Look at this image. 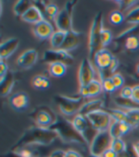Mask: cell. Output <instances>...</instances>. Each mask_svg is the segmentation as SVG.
<instances>
[{"label": "cell", "mask_w": 139, "mask_h": 157, "mask_svg": "<svg viewBox=\"0 0 139 157\" xmlns=\"http://www.w3.org/2000/svg\"><path fill=\"white\" fill-rule=\"evenodd\" d=\"M33 31H34V36L37 38H39L40 40H46V39L51 38L52 34L55 32V31H53V27L52 25V23L47 19H44L40 21L39 23L35 24L34 26Z\"/></svg>", "instance_id": "13"}, {"label": "cell", "mask_w": 139, "mask_h": 157, "mask_svg": "<svg viewBox=\"0 0 139 157\" xmlns=\"http://www.w3.org/2000/svg\"><path fill=\"white\" fill-rule=\"evenodd\" d=\"M89 157H101V156H95V155H92V154H90Z\"/></svg>", "instance_id": "49"}, {"label": "cell", "mask_w": 139, "mask_h": 157, "mask_svg": "<svg viewBox=\"0 0 139 157\" xmlns=\"http://www.w3.org/2000/svg\"><path fill=\"white\" fill-rule=\"evenodd\" d=\"M1 157H20L19 155H17L15 152H13V151H9V152H7V153H5V154H3Z\"/></svg>", "instance_id": "48"}, {"label": "cell", "mask_w": 139, "mask_h": 157, "mask_svg": "<svg viewBox=\"0 0 139 157\" xmlns=\"http://www.w3.org/2000/svg\"><path fill=\"white\" fill-rule=\"evenodd\" d=\"M119 155L115 152L114 151H112V148L110 147L109 150H107L103 154H102V156L101 157H118Z\"/></svg>", "instance_id": "45"}, {"label": "cell", "mask_w": 139, "mask_h": 157, "mask_svg": "<svg viewBox=\"0 0 139 157\" xmlns=\"http://www.w3.org/2000/svg\"><path fill=\"white\" fill-rule=\"evenodd\" d=\"M64 154H65V151L61 150H56V151H53L49 155V157H64Z\"/></svg>", "instance_id": "46"}, {"label": "cell", "mask_w": 139, "mask_h": 157, "mask_svg": "<svg viewBox=\"0 0 139 157\" xmlns=\"http://www.w3.org/2000/svg\"><path fill=\"white\" fill-rule=\"evenodd\" d=\"M125 45H126V48L130 51H135L139 49V37L134 35L127 37Z\"/></svg>", "instance_id": "34"}, {"label": "cell", "mask_w": 139, "mask_h": 157, "mask_svg": "<svg viewBox=\"0 0 139 157\" xmlns=\"http://www.w3.org/2000/svg\"><path fill=\"white\" fill-rule=\"evenodd\" d=\"M59 10H58V7L53 4V3H48L46 4V7H45V14L47 15V17L55 21L57 14L59 13Z\"/></svg>", "instance_id": "32"}, {"label": "cell", "mask_w": 139, "mask_h": 157, "mask_svg": "<svg viewBox=\"0 0 139 157\" xmlns=\"http://www.w3.org/2000/svg\"><path fill=\"white\" fill-rule=\"evenodd\" d=\"M109 19L112 25H120L122 22L125 21V15L120 11H113L111 13Z\"/></svg>", "instance_id": "33"}, {"label": "cell", "mask_w": 139, "mask_h": 157, "mask_svg": "<svg viewBox=\"0 0 139 157\" xmlns=\"http://www.w3.org/2000/svg\"><path fill=\"white\" fill-rule=\"evenodd\" d=\"M137 71H138V73H139V64L137 65Z\"/></svg>", "instance_id": "50"}, {"label": "cell", "mask_w": 139, "mask_h": 157, "mask_svg": "<svg viewBox=\"0 0 139 157\" xmlns=\"http://www.w3.org/2000/svg\"><path fill=\"white\" fill-rule=\"evenodd\" d=\"M33 85L36 89H47L50 86V81L43 75H36L33 78Z\"/></svg>", "instance_id": "29"}, {"label": "cell", "mask_w": 139, "mask_h": 157, "mask_svg": "<svg viewBox=\"0 0 139 157\" xmlns=\"http://www.w3.org/2000/svg\"><path fill=\"white\" fill-rule=\"evenodd\" d=\"M21 19L24 22L35 25V24H37V23H39L40 21H42L46 18L44 17V13L41 12V10L38 9L36 6H34L33 4V6L22 15Z\"/></svg>", "instance_id": "18"}, {"label": "cell", "mask_w": 139, "mask_h": 157, "mask_svg": "<svg viewBox=\"0 0 139 157\" xmlns=\"http://www.w3.org/2000/svg\"><path fill=\"white\" fill-rule=\"evenodd\" d=\"M101 82H102V86H103V90L107 93H112L115 90V86L112 81L111 77L110 78H105V77H101Z\"/></svg>", "instance_id": "36"}, {"label": "cell", "mask_w": 139, "mask_h": 157, "mask_svg": "<svg viewBox=\"0 0 139 157\" xmlns=\"http://www.w3.org/2000/svg\"><path fill=\"white\" fill-rule=\"evenodd\" d=\"M103 14L99 12L95 14V17L91 22L89 35V54L90 57L94 59L95 54L101 49V42L100 37L103 30Z\"/></svg>", "instance_id": "3"}, {"label": "cell", "mask_w": 139, "mask_h": 157, "mask_svg": "<svg viewBox=\"0 0 139 157\" xmlns=\"http://www.w3.org/2000/svg\"><path fill=\"white\" fill-rule=\"evenodd\" d=\"M125 22L132 25H139V5L132 8L125 15Z\"/></svg>", "instance_id": "25"}, {"label": "cell", "mask_w": 139, "mask_h": 157, "mask_svg": "<svg viewBox=\"0 0 139 157\" xmlns=\"http://www.w3.org/2000/svg\"><path fill=\"white\" fill-rule=\"evenodd\" d=\"M58 138L55 131L51 128H44L40 127H33L28 128L23 135L18 139L11 151H16L17 148L25 146H49Z\"/></svg>", "instance_id": "1"}, {"label": "cell", "mask_w": 139, "mask_h": 157, "mask_svg": "<svg viewBox=\"0 0 139 157\" xmlns=\"http://www.w3.org/2000/svg\"><path fill=\"white\" fill-rule=\"evenodd\" d=\"M15 82V77L12 71H9L4 78H0V95L6 97L12 92Z\"/></svg>", "instance_id": "20"}, {"label": "cell", "mask_w": 139, "mask_h": 157, "mask_svg": "<svg viewBox=\"0 0 139 157\" xmlns=\"http://www.w3.org/2000/svg\"><path fill=\"white\" fill-rule=\"evenodd\" d=\"M125 111L128 116L129 123L132 125V128L139 127V107H134Z\"/></svg>", "instance_id": "28"}, {"label": "cell", "mask_w": 139, "mask_h": 157, "mask_svg": "<svg viewBox=\"0 0 139 157\" xmlns=\"http://www.w3.org/2000/svg\"><path fill=\"white\" fill-rule=\"evenodd\" d=\"M108 112L111 114V116L112 117V119L114 121L129 123V119H128V116L126 114V111L123 110V109H118V108L117 109H109Z\"/></svg>", "instance_id": "31"}, {"label": "cell", "mask_w": 139, "mask_h": 157, "mask_svg": "<svg viewBox=\"0 0 139 157\" xmlns=\"http://www.w3.org/2000/svg\"><path fill=\"white\" fill-rule=\"evenodd\" d=\"M9 73V66L4 59H0V78H4Z\"/></svg>", "instance_id": "40"}, {"label": "cell", "mask_w": 139, "mask_h": 157, "mask_svg": "<svg viewBox=\"0 0 139 157\" xmlns=\"http://www.w3.org/2000/svg\"><path fill=\"white\" fill-rule=\"evenodd\" d=\"M67 66L68 65H66L64 63H61V62L50 64V67H49L50 74L52 77H55V78L63 77L67 72Z\"/></svg>", "instance_id": "26"}, {"label": "cell", "mask_w": 139, "mask_h": 157, "mask_svg": "<svg viewBox=\"0 0 139 157\" xmlns=\"http://www.w3.org/2000/svg\"><path fill=\"white\" fill-rule=\"evenodd\" d=\"M132 101H134V104L139 105V84L133 86V97Z\"/></svg>", "instance_id": "41"}, {"label": "cell", "mask_w": 139, "mask_h": 157, "mask_svg": "<svg viewBox=\"0 0 139 157\" xmlns=\"http://www.w3.org/2000/svg\"><path fill=\"white\" fill-rule=\"evenodd\" d=\"M73 58L71 56L68 52L63 51L61 49H50L46 50L43 54L42 61L46 62L48 64L52 63H57V62H61L66 65H71L73 63Z\"/></svg>", "instance_id": "9"}, {"label": "cell", "mask_w": 139, "mask_h": 157, "mask_svg": "<svg viewBox=\"0 0 139 157\" xmlns=\"http://www.w3.org/2000/svg\"><path fill=\"white\" fill-rule=\"evenodd\" d=\"M55 104L58 105L61 113L65 116H73L78 114L84 101L82 97H70L66 95H56L53 97Z\"/></svg>", "instance_id": "4"}, {"label": "cell", "mask_w": 139, "mask_h": 157, "mask_svg": "<svg viewBox=\"0 0 139 157\" xmlns=\"http://www.w3.org/2000/svg\"><path fill=\"white\" fill-rule=\"evenodd\" d=\"M76 1H69L65 4V7L59 12L55 20V24L58 31L63 32H71L73 28V7L75 6Z\"/></svg>", "instance_id": "6"}, {"label": "cell", "mask_w": 139, "mask_h": 157, "mask_svg": "<svg viewBox=\"0 0 139 157\" xmlns=\"http://www.w3.org/2000/svg\"><path fill=\"white\" fill-rule=\"evenodd\" d=\"M95 71L89 59H83L78 68V82L80 86H86L94 80Z\"/></svg>", "instance_id": "11"}, {"label": "cell", "mask_w": 139, "mask_h": 157, "mask_svg": "<svg viewBox=\"0 0 139 157\" xmlns=\"http://www.w3.org/2000/svg\"><path fill=\"white\" fill-rule=\"evenodd\" d=\"M103 106H104V101L102 100H100V99L91 100V101L84 103L78 114H81L85 117H87L91 112H94L96 110H99V109H102Z\"/></svg>", "instance_id": "22"}, {"label": "cell", "mask_w": 139, "mask_h": 157, "mask_svg": "<svg viewBox=\"0 0 139 157\" xmlns=\"http://www.w3.org/2000/svg\"><path fill=\"white\" fill-rule=\"evenodd\" d=\"M38 53L35 49H29L26 50L24 53H22L17 58L16 63L19 68L21 69H30L32 68L37 61Z\"/></svg>", "instance_id": "12"}, {"label": "cell", "mask_w": 139, "mask_h": 157, "mask_svg": "<svg viewBox=\"0 0 139 157\" xmlns=\"http://www.w3.org/2000/svg\"><path fill=\"white\" fill-rule=\"evenodd\" d=\"M79 43H80V33L73 30L71 32L67 33L65 41L60 49L69 53V52L76 49L77 47H78Z\"/></svg>", "instance_id": "19"}, {"label": "cell", "mask_w": 139, "mask_h": 157, "mask_svg": "<svg viewBox=\"0 0 139 157\" xmlns=\"http://www.w3.org/2000/svg\"><path fill=\"white\" fill-rule=\"evenodd\" d=\"M64 157H82V156H81V154L79 152H77L76 151L69 150V151H65Z\"/></svg>", "instance_id": "43"}, {"label": "cell", "mask_w": 139, "mask_h": 157, "mask_svg": "<svg viewBox=\"0 0 139 157\" xmlns=\"http://www.w3.org/2000/svg\"><path fill=\"white\" fill-rule=\"evenodd\" d=\"M50 128L55 131L58 138L65 143H75L77 145L89 147L84 138L74 128L73 123L67 120L63 116L56 115V120Z\"/></svg>", "instance_id": "2"}, {"label": "cell", "mask_w": 139, "mask_h": 157, "mask_svg": "<svg viewBox=\"0 0 139 157\" xmlns=\"http://www.w3.org/2000/svg\"><path fill=\"white\" fill-rule=\"evenodd\" d=\"M119 97L126 99V100H130L132 101L133 97V87H130V86H124L119 94Z\"/></svg>", "instance_id": "39"}, {"label": "cell", "mask_w": 139, "mask_h": 157, "mask_svg": "<svg viewBox=\"0 0 139 157\" xmlns=\"http://www.w3.org/2000/svg\"><path fill=\"white\" fill-rule=\"evenodd\" d=\"M33 6V2L27 1V0H19L13 6V13L17 17H22L30 7Z\"/></svg>", "instance_id": "24"}, {"label": "cell", "mask_w": 139, "mask_h": 157, "mask_svg": "<svg viewBox=\"0 0 139 157\" xmlns=\"http://www.w3.org/2000/svg\"><path fill=\"white\" fill-rule=\"evenodd\" d=\"M111 148L118 155L119 154H124L127 151V146L124 140L122 138L119 139H112V144H111Z\"/></svg>", "instance_id": "30"}, {"label": "cell", "mask_w": 139, "mask_h": 157, "mask_svg": "<svg viewBox=\"0 0 139 157\" xmlns=\"http://www.w3.org/2000/svg\"><path fill=\"white\" fill-rule=\"evenodd\" d=\"M117 66H118V60L116 59V58H113V59H112V63H111L110 67L108 68V69H109V71H110L111 73L114 74V71L116 70Z\"/></svg>", "instance_id": "44"}, {"label": "cell", "mask_w": 139, "mask_h": 157, "mask_svg": "<svg viewBox=\"0 0 139 157\" xmlns=\"http://www.w3.org/2000/svg\"><path fill=\"white\" fill-rule=\"evenodd\" d=\"M112 138L109 130L97 132L90 145V152L95 156H102V154L111 147Z\"/></svg>", "instance_id": "8"}, {"label": "cell", "mask_w": 139, "mask_h": 157, "mask_svg": "<svg viewBox=\"0 0 139 157\" xmlns=\"http://www.w3.org/2000/svg\"><path fill=\"white\" fill-rule=\"evenodd\" d=\"M112 40V34L109 29H103L100 37V42H101V48H105L109 45Z\"/></svg>", "instance_id": "35"}, {"label": "cell", "mask_w": 139, "mask_h": 157, "mask_svg": "<svg viewBox=\"0 0 139 157\" xmlns=\"http://www.w3.org/2000/svg\"><path fill=\"white\" fill-rule=\"evenodd\" d=\"M91 125L96 132L109 130L111 124L113 121L111 114L103 109H99L94 112H91L87 116Z\"/></svg>", "instance_id": "7"}, {"label": "cell", "mask_w": 139, "mask_h": 157, "mask_svg": "<svg viewBox=\"0 0 139 157\" xmlns=\"http://www.w3.org/2000/svg\"><path fill=\"white\" fill-rule=\"evenodd\" d=\"M132 125L127 122H118V121H112L111 127L109 128V132L112 139H119L122 138L127 133L130 132Z\"/></svg>", "instance_id": "17"}, {"label": "cell", "mask_w": 139, "mask_h": 157, "mask_svg": "<svg viewBox=\"0 0 139 157\" xmlns=\"http://www.w3.org/2000/svg\"><path fill=\"white\" fill-rule=\"evenodd\" d=\"M29 96L26 92L19 91L12 94L10 98L11 106L16 111H23L29 106Z\"/></svg>", "instance_id": "15"}, {"label": "cell", "mask_w": 139, "mask_h": 157, "mask_svg": "<svg viewBox=\"0 0 139 157\" xmlns=\"http://www.w3.org/2000/svg\"><path fill=\"white\" fill-rule=\"evenodd\" d=\"M19 46V39L16 37H10L2 41L0 44V59L6 60L17 50Z\"/></svg>", "instance_id": "14"}, {"label": "cell", "mask_w": 139, "mask_h": 157, "mask_svg": "<svg viewBox=\"0 0 139 157\" xmlns=\"http://www.w3.org/2000/svg\"><path fill=\"white\" fill-rule=\"evenodd\" d=\"M66 36H67L66 32H63V31H58V30L55 31L50 38V42H51L52 49H55V50L60 49L61 47H62L64 41H65Z\"/></svg>", "instance_id": "23"}, {"label": "cell", "mask_w": 139, "mask_h": 157, "mask_svg": "<svg viewBox=\"0 0 139 157\" xmlns=\"http://www.w3.org/2000/svg\"><path fill=\"white\" fill-rule=\"evenodd\" d=\"M30 118L35 123L36 127L50 128L55 124L56 115L48 106H37L30 114Z\"/></svg>", "instance_id": "5"}, {"label": "cell", "mask_w": 139, "mask_h": 157, "mask_svg": "<svg viewBox=\"0 0 139 157\" xmlns=\"http://www.w3.org/2000/svg\"><path fill=\"white\" fill-rule=\"evenodd\" d=\"M79 95L83 99L90 98V93H89L88 85H86V86H79Z\"/></svg>", "instance_id": "42"}, {"label": "cell", "mask_w": 139, "mask_h": 157, "mask_svg": "<svg viewBox=\"0 0 139 157\" xmlns=\"http://www.w3.org/2000/svg\"><path fill=\"white\" fill-rule=\"evenodd\" d=\"M72 123L73 124L74 128L78 131V133L84 138V140L86 141V143L90 147L92 139H94L92 137H91V131H95V130L92 128L89 120L87 119V117H85L81 114H76L73 117Z\"/></svg>", "instance_id": "10"}, {"label": "cell", "mask_w": 139, "mask_h": 157, "mask_svg": "<svg viewBox=\"0 0 139 157\" xmlns=\"http://www.w3.org/2000/svg\"><path fill=\"white\" fill-rule=\"evenodd\" d=\"M111 78L112 81L115 86V89H120V88H123L124 87V83H125V80L123 76L119 73H114L111 76Z\"/></svg>", "instance_id": "37"}, {"label": "cell", "mask_w": 139, "mask_h": 157, "mask_svg": "<svg viewBox=\"0 0 139 157\" xmlns=\"http://www.w3.org/2000/svg\"><path fill=\"white\" fill-rule=\"evenodd\" d=\"M133 148H134V154L136 155V157H139V142L135 143L133 146Z\"/></svg>", "instance_id": "47"}, {"label": "cell", "mask_w": 139, "mask_h": 157, "mask_svg": "<svg viewBox=\"0 0 139 157\" xmlns=\"http://www.w3.org/2000/svg\"><path fill=\"white\" fill-rule=\"evenodd\" d=\"M41 147L42 146H25L13 151V152L20 157H45L41 151Z\"/></svg>", "instance_id": "21"}, {"label": "cell", "mask_w": 139, "mask_h": 157, "mask_svg": "<svg viewBox=\"0 0 139 157\" xmlns=\"http://www.w3.org/2000/svg\"><path fill=\"white\" fill-rule=\"evenodd\" d=\"M122 12H126L129 9H132L135 5L137 6V1H116Z\"/></svg>", "instance_id": "38"}, {"label": "cell", "mask_w": 139, "mask_h": 157, "mask_svg": "<svg viewBox=\"0 0 139 157\" xmlns=\"http://www.w3.org/2000/svg\"><path fill=\"white\" fill-rule=\"evenodd\" d=\"M88 88H89V93H90V98L96 97L100 95L103 91L102 82L98 80H95V78L88 84Z\"/></svg>", "instance_id": "27"}, {"label": "cell", "mask_w": 139, "mask_h": 157, "mask_svg": "<svg viewBox=\"0 0 139 157\" xmlns=\"http://www.w3.org/2000/svg\"><path fill=\"white\" fill-rule=\"evenodd\" d=\"M113 58L114 57L109 50H107L106 48H101L95 54L94 60L98 69L104 70L110 67Z\"/></svg>", "instance_id": "16"}]
</instances>
